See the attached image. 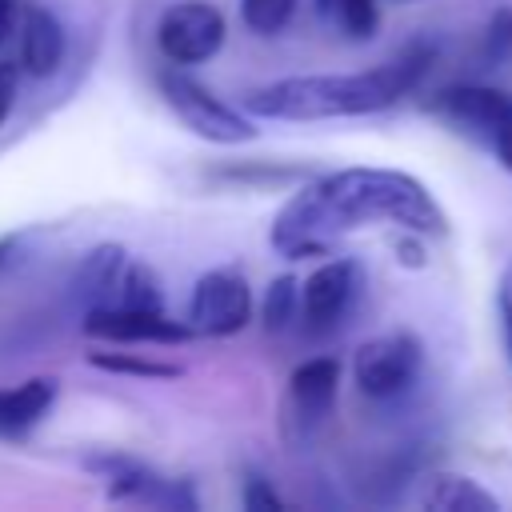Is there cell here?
<instances>
[{
  "instance_id": "9a60e30c",
  "label": "cell",
  "mask_w": 512,
  "mask_h": 512,
  "mask_svg": "<svg viewBox=\"0 0 512 512\" xmlns=\"http://www.w3.org/2000/svg\"><path fill=\"white\" fill-rule=\"evenodd\" d=\"M420 504L432 512H496L500 508L492 492H484L476 480L456 472H432L420 488Z\"/></svg>"
},
{
  "instance_id": "7402d4cb",
  "label": "cell",
  "mask_w": 512,
  "mask_h": 512,
  "mask_svg": "<svg viewBox=\"0 0 512 512\" xmlns=\"http://www.w3.org/2000/svg\"><path fill=\"white\" fill-rule=\"evenodd\" d=\"M508 44H512V12L508 8H500L492 20H488V56H504L508 52Z\"/></svg>"
},
{
  "instance_id": "ac0fdd59",
  "label": "cell",
  "mask_w": 512,
  "mask_h": 512,
  "mask_svg": "<svg viewBox=\"0 0 512 512\" xmlns=\"http://www.w3.org/2000/svg\"><path fill=\"white\" fill-rule=\"evenodd\" d=\"M296 312H300V280L284 272V276H276V280L268 284V292H264V304H260L264 332H268V336L284 332V328L296 320Z\"/></svg>"
},
{
  "instance_id": "277c9868",
  "label": "cell",
  "mask_w": 512,
  "mask_h": 512,
  "mask_svg": "<svg viewBox=\"0 0 512 512\" xmlns=\"http://www.w3.org/2000/svg\"><path fill=\"white\" fill-rule=\"evenodd\" d=\"M156 84H160V96L164 104L204 140L212 144H244L256 136L252 120L240 116V108H232L228 100H220L208 84H200L196 76H188L180 64H168L156 72Z\"/></svg>"
},
{
  "instance_id": "5bb4252c",
  "label": "cell",
  "mask_w": 512,
  "mask_h": 512,
  "mask_svg": "<svg viewBox=\"0 0 512 512\" xmlns=\"http://www.w3.org/2000/svg\"><path fill=\"white\" fill-rule=\"evenodd\" d=\"M120 268H124V248H120V244H96V248L80 260V268H76V276H72V296L84 300V308L112 304Z\"/></svg>"
},
{
  "instance_id": "3957f363",
  "label": "cell",
  "mask_w": 512,
  "mask_h": 512,
  "mask_svg": "<svg viewBox=\"0 0 512 512\" xmlns=\"http://www.w3.org/2000/svg\"><path fill=\"white\" fill-rule=\"evenodd\" d=\"M432 112L484 144L512 172V96L492 84H456L432 100Z\"/></svg>"
},
{
  "instance_id": "8fae6325",
  "label": "cell",
  "mask_w": 512,
  "mask_h": 512,
  "mask_svg": "<svg viewBox=\"0 0 512 512\" xmlns=\"http://www.w3.org/2000/svg\"><path fill=\"white\" fill-rule=\"evenodd\" d=\"M84 332L108 344H184L188 336H196L188 320H168L164 312H140L120 304L84 308Z\"/></svg>"
},
{
  "instance_id": "d4e9b609",
  "label": "cell",
  "mask_w": 512,
  "mask_h": 512,
  "mask_svg": "<svg viewBox=\"0 0 512 512\" xmlns=\"http://www.w3.org/2000/svg\"><path fill=\"white\" fill-rule=\"evenodd\" d=\"M496 316H500V332H504V348H508V360H512V292L504 288L496 296Z\"/></svg>"
},
{
  "instance_id": "d6986e66",
  "label": "cell",
  "mask_w": 512,
  "mask_h": 512,
  "mask_svg": "<svg viewBox=\"0 0 512 512\" xmlns=\"http://www.w3.org/2000/svg\"><path fill=\"white\" fill-rule=\"evenodd\" d=\"M332 24H340L352 40H368L380 24V8L376 0H332L328 12H324Z\"/></svg>"
},
{
  "instance_id": "4fadbf2b",
  "label": "cell",
  "mask_w": 512,
  "mask_h": 512,
  "mask_svg": "<svg viewBox=\"0 0 512 512\" xmlns=\"http://www.w3.org/2000/svg\"><path fill=\"white\" fill-rule=\"evenodd\" d=\"M56 396H60L56 376H32L16 388H0V440L4 444L28 440L32 428L52 412Z\"/></svg>"
},
{
  "instance_id": "5b68a950",
  "label": "cell",
  "mask_w": 512,
  "mask_h": 512,
  "mask_svg": "<svg viewBox=\"0 0 512 512\" xmlns=\"http://www.w3.org/2000/svg\"><path fill=\"white\" fill-rule=\"evenodd\" d=\"M424 372V344L416 332H384L356 348L352 376L368 400H396L404 396Z\"/></svg>"
},
{
  "instance_id": "7c38bea8",
  "label": "cell",
  "mask_w": 512,
  "mask_h": 512,
  "mask_svg": "<svg viewBox=\"0 0 512 512\" xmlns=\"http://www.w3.org/2000/svg\"><path fill=\"white\" fill-rule=\"evenodd\" d=\"M16 40H20V72L28 76H52L60 64H64V28L60 20L36 4V0H20V12H16Z\"/></svg>"
},
{
  "instance_id": "ffe728a7",
  "label": "cell",
  "mask_w": 512,
  "mask_h": 512,
  "mask_svg": "<svg viewBox=\"0 0 512 512\" xmlns=\"http://www.w3.org/2000/svg\"><path fill=\"white\" fill-rule=\"evenodd\" d=\"M296 12V0H240V16L256 36L280 32Z\"/></svg>"
},
{
  "instance_id": "ba28073f",
  "label": "cell",
  "mask_w": 512,
  "mask_h": 512,
  "mask_svg": "<svg viewBox=\"0 0 512 512\" xmlns=\"http://www.w3.org/2000/svg\"><path fill=\"white\" fill-rule=\"evenodd\" d=\"M252 320V292L240 268L224 264L204 272L188 296V328L196 336H236Z\"/></svg>"
},
{
  "instance_id": "cb8c5ba5",
  "label": "cell",
  "mask_w": 512,
  "mask_h": 512,
  "mask_svg": "<svg viewBox=\"0 0 512 512\" xmlns=\"http://www.w3.org/2000/svg\"><path fill=\"white\" fill-rule=\"evenodd\" d=\"M396 260H404L408 268H424V244H420V232H408V228H400V236H396Z\"/></svg>"
},
{
  "instance_id": "603a6c76",
  "label": "cell",
  "mask_w": 512,
  "mask_h": 512,
  "mask_svg": "<svg viewBox=\"0 0 512 512\" xmlns=\"http://www.w3.org/2000/svg\"><path fill=\"white\" fill-rule=\"evenodd\" d=\"M16 92H20V64L16 60H0V124L8 120V112L16 104Z\"/></svg>"
},
{
  "instance_id": "8992f818",
  "label": "cell",
  "mask_w": 512,
  "mask_h": 512,
  "mask_svg": "<svg viewBox=\"0 0 512 512\" xmlns=\"http://www.w3.org/2000/svg\"><path fill=\"white\" fill-rule=\"evenodd\" d=\"M336 384H340L336 356H312L292 368L280 400V432L292 448H304L328 424L336 408Z\"/></svg>"
},
{
  "instance_id": "44dd1931",
  "label": "cell",
  "mask_w": 512,
  "mask_h": 512,
  "mask_svg": "<svg viewBox=\"0 0 512 512\" xmlns=\"http://www.w3.org/2000/svg\"><path fill=\"white\" fill-rule=\"evenodd\" d=\"M244 508L248 512H276V508H284V500L264 484V476H248L244 480Z\"/></svg>"
},
{
  "instance_id": "30bf717a",
  "label": "cell",
  "mask_w": 512,
  "mask_h": 512,
  "mask_svg": "<svg viewBox=\"0 0 512 512\" xmlns=\"http://www.w3.org/2000/svg\"><path fill=\"white\" fill-rule=\"evenodd\" d=\"M364 292V268L352 256L324 260L304 284H300V316L308 332H332L348 320Z\"/></svg>"
},
{
  "instance_id": "e0dca14e",
  "label": "cell",
  "mask_w": 512,
  "mask_h": 512,
  "mask_svg": "<svg viewBox=\"0 0 512 512\" xmlns=\"http://www.w3.org/2000/svg\"><path fill=\"white\" fill-rule=\"evenodd\" d=\"M88 364L100 372L136 376V380H176L180 376V364H168L156 356H136V352H88Z\"/></svg>"
},
{
  "instance_id": "52a82bcc",
  "label": "cell",
  "mask_w": 512,
  "mask_h": 512,
  "mask_svg": "<svg viewBox=\"0 0 512 512\" xmlns=\"http://www.w3.org/2000/svg\"><path fill=\"white\" fill-rule=\"evenodd\" d=\"M88 472H96V480L104 484V492L112 500H140V504H152V508H184L192 512L196 508V496L188 488V480H172V476H160L152 464L136 460V456H124V452H96L84 460Z\"/></svg>"
},
{
  "instance_id": "7a4b0ae2",
  "label": "cell",
  "mask_w": 512,
  "mask_h": 512,
  "mask_svg": "<svg viewBox=\"0 0 512 512\" xmlns=\"http://www.w3.org/2000/svg\"><path fill=\"white\" fill-rule=\"evenodd\" d=\"M436 60V48L416 40L396 56L364 68V72H336V76H284L244 96V112L260 120H344V116H372L420 88Z\"/></svg>"
},
{
  "instance_id": "2e32d148",
  "label": "cell",
  "mask_w": 512,
  "mask_h": 512,
  "mask_svg": "<svg viewBox=\"0 0 512 512\" xmlns=\"http://www.w3.org/2000/svg\"><path fill=\"white\" fill-rule=\"evenodd\" d=\"M120 308H140V312H164V288H160V276L152 264L144 260H124L120 268V280H116V300Z\"/></svg>"
},
{
  "instance_id": "6da1fadb",
  "label": "cell",
  "mask_w": 512,
  "mask_h": 512,
  "mask_svg": "<svg viewBox=\"0 0 512 512\" xmlns=\"http://www.w3.org/2000/svg\"><path fill=\"white\" fill-rule=\"evenodd\" d=\"M396 224L420 236H444L448 216L440 200L400 168H340L284 200L272 220V248L288 260L328 256L336 236L364 224Z\"/></svg>"
},
{
  "instance_id": "484cf974",
  "label": "cell",
  "mask_w": 512,
  "mask_h": 512,
  "mask_svg": "<svg viewBox=\"0 0 512 512\" xmlns=\"http://www.w3.org/2000/svg\"><path fill=\"white\" fill-rule=\"evenodd\" d=\"M16 12H20V0H0V44L8 40V32L16 24Z\"/></svg>"
},
{
  "instance_id": "9c48e42d",
  "label": "cell",
  "mask_w": 512,
  "mask_h": 512,
  "mask_svg": "<svg viewBox=\"0 0 512 512\" xmlns=\"http://www.w3.org/2000/svg\"><path fill=\"white\" fill-rule=\"evenodd\" d=\"M224 12L208 0H176L156 24V48L168 64H204L224 44Z\"/></svg>"
},
{
  "instance_id": "4316f807",
  "label": "cell",
  "mask_w": 512,
  "mask_h": 512,
  "mask_svg": "<svg viewBox=\"0 0 512 512\" xmlns=\"http://www.w3.org/2000/svg\"><path fill=\"white\" fill-rule=\"evenodd\" d=\"M12 256V236H0V264Z\"/></svg>"
}]
</instances>
